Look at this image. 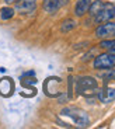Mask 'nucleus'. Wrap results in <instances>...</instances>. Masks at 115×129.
<instances>
[{
  "label": "nucleus",
  "instance_id": "obj_2",
  "mask_svg": "<svg viewBox=\"0 0 115 129\" xmlns=\"http://www.w3.org/2000/svg\"><path fill=\"white\" fill-rule=\"evenodd\" d=\"M97 80L90 76H83L76 80V91L80 95H91L94 91H97Z\"/></svg>",
  "mask_w": 115,
  "mask_h": 129
},
{
  "label": "nucleus",
  "instance_id": "obj_9",
  "mask_svg": "<svg viewBox=\"0 0 115 129\" xmlns=\"http://www.w3.org/2000/svg\"><path fill=\"white\" fill-rule=\"evenodd\" d=\"M66 3L67 0H44V10L49 14H55Z\"/></svg>",
  "mask_w": 115,
  "mask_h": 129
},
{
  "label": "nucleus",
  "instance_id": "obj_14",
  "mask_svg": "<svg viewBox=\"0 0 115 129\" xmlns=\"http://www.w3.org/2000/svg\"><path fill=\"white\" fill-rule=\"evenodd\" d=\"M114 46H115V39L100 42V48H102V49H111V48H114Z\"/></svg>",
  "mask_w": 115,
  "mask_h": 129
},
{
  "label": "nucleus",
  "instance_id": "obj_6",
  "mask_svg": "<svg viewBox=\"0 0 115 129\" xmlns=\"http://www.w3.org/2000/svg\"><path fill=\"white\" fill-rule=\"evenodd\" d=\"M37 9V0H17L14 11L20 14H30L35 11Z\"/></svg>",
  "mask_w": 115,
  "mask_h": 129
},
{
  "label": "nucleus",
  "instance_id": "obj_10",
  "mask_svg": "<svg viewBox=\"0 0 115 129\" xmlns=\"http://www.w3.org/2000/svg\"><path fill=\"white\" fill-rule=\"evenodd\" d=\"M90 4H91V0H77L76 6H74V14L77 17H83L89 11Z\"/></svg>",
  "mask_w": 115,
  "mask_h": 129
},
{
  "label": "nucleus",
  "instance_id": "obj_8",
  "mask_svg": "<svg viewBox=\"0 0 115 129\" xmlns=\"http://www.w3.org/2000/svg\"><path fill=\"white\" fill-rule=\"evenodd\" d=\"M96 35L98 38H108L111 35H115V23H111V21H105L100 27L96 28Z\"/></svg>",
  "mask_w": 115,
  "mask_h": 129
},
{
  "label": "nucleus",
  "instance_id": "obj_12",
  "mask_svg": "<svg viewBox=\"0 0 115 129\" xmlns=\"http://www.w3.org/2000/svg\"><path fill=\"white\" fill-rule=\"evenodd\" d=\"M73 28H76V21L72 20V18L65 20L63 23H62V25H61V31L62 32H69V31H72Z\"/></svg>",
  "mask_w": 115,
  "mask_h": 129
},
{
  "label": "nucleus",
  "instance_id": "obj_5",
  "mask_svg": "<svg viewBox=\"0 0 115 129\" xmlns=\"http://www.w3.org/2000/svg\"><path fill=\"white\" fill-rule=\"evenodd\" d=\"M98 98L104 104H108V103L115 100V86H112L109 83V80H105L104 87L98 91Z\"/></svg>",
  "mask_w": 115,
  "mask_h": 129
},
{
  "label": "nucleus",
  "instance_id": "obj_7",
  "mask_svg": "<svg viewBox=\"0 0 115 129\" xmlns=\"http://www.w3.org/2000/svg\"><path fill=\"white\" fill-rule=\"evenodd\" d=\"M61 84H62V80L59 77H49V79H46V81L44 84V90L49 97H55L61 93L59 91V86Z\"/></svg>",
  "mask_w": 115,
  "mask_h": 129
},
{
  "label": "nucleus",
  "instance_id": "obj_15",
  "mask_svg": "<svg viewBox=\"0 0 115 129\" xmlns=\"http://www.w3.org/2000/svg\"><path fill=\"white\" fill-rule=\"evenodd\" d=\"M107 77H108V79H112V77H115V69H112V70L109 72L108 74H107Z\"/></svg>",
  "mask_w": 115,
  "mask_h": 129
},
{
  "label": "nucleus",
  "instance_id": "obj_11",
  "mask_svg": "<svg viewBox=\"0 0 115 129\" xmlns=\"http://www.w3.org/2000/svg\"><path fill=\"white\" fill-rule=\"evenodd\" d=\"M102 6H104V2H102V0H96V2H93V3L90 4V7H89L90 16L94 17L100 11V10L102 9Z\"/></svg>",
  "mask_w": 115,
  "mask_h": 129
},
{
  "label": "nucleus",
  "instance_id": "obj_13",
  "mask_svg": "<svg viewBox=\"0 0 115 129\" xmlns=\"http://www.w3.org/2000/svg\"><path fill=\"white\" fill-rule=\"evenodd\" d=\"M13 16H14V9H10V7H3V9L0 10V18L3 20V21L10 20Z\"/></svg>",
  "mask_w": 115,
  "mask_h": 129
},
{
  "label": "nucleus",
  "instance_id": "obj_16",
  "mask_svg": "<svg viewBox=\"0 0 115 129\" xmlns=\"http://www.w3.org/2000/svg\"><path fill=\"white\" fill-rule=\"evenodd\" d=\"M4 2H6V3H16L17 0H4Z\"/></svg>",
  "mask_w": 115,
  "mask_h": 129
},
{
  "label": "nucleus",
  "instance_id": "obj_3",
  "mask_svg": "<svg viewBox=\"0 0 115 129\" xmlns=\"http://www.w3.org/2000/svg\"><path fill=\"white\" fill-rule=\"evenodd\" d=\"M94 69L98 70H105L115 66V53H101L94 59Z\"/></svg>",
  "mask_w": 115,
  "mask_h": 129
},
{
  "label": "nucleus",
  "instance_id": "obj_17",
  "mask_svg": "<svg viewBox=\"0 0 115 129\" xmlns=\"http://www.w3.org/2000/svg\"><path fill=\"white\" fill-rule=\"evenodd\" d=\"M111 53H115V46H114V48H111Z\"/></svg>",
  "mask_w": 115,
  "mask_h": 129
},
{
  "label": "nucleus",
  "instance_id": "obj_4",
  "mask_svg": "<svg viewBox=\"0 0 115 129\" xmlns=\"http://www.w3.org/2000/svg\"><path fill=\"white\" fill-rule=\"evenodd\" d=\"M115 17V4L112 3H104L102 9L100 10L98 13L93 17L94 21L98 24L105 23V21H111L112 18Z\"/></svg>",
  "mask_w": 115,
  "mask_h": 129
},
{
  "label": "nucleus",
  "instance_id": "obj_1",
  "mask_svg": "<svg viewBox=\"0 0 115 129\" xmlns=\"http://www.w3.org/2000/svg\"><path fill=\"white\" fill-rule=\"evenodd\" d=\"M62 115L63 116H69L72 118V121L74 122V125L77 128H87L90 125V118L87 115L86 111L80 110V108H72V107H67L62 110Z\"/></svg>",
  "mask_w": 115,
  "mask_h": 129
}]
</instances>
